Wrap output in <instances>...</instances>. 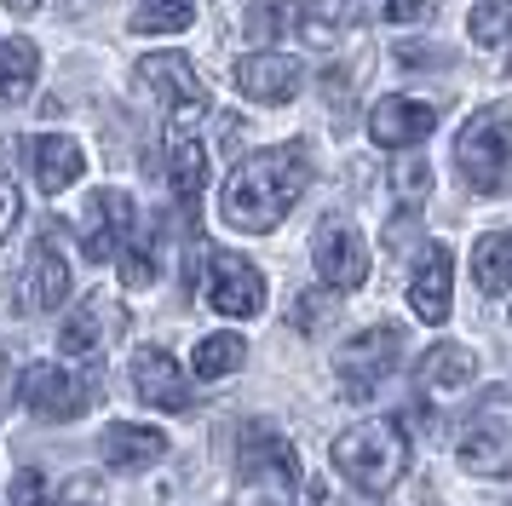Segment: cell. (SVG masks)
<instances>
[{
	"label": "cell",
	"instance_id": "1",
	"mask_svg": "<svg viewBox=\"0 0 512 506\" xmlns=\"http://www.w3.org/2000/svg\"><path fill=\"white\" fill-rule=\"evenodd\" d=\"M305 190H311V156L300 144H277V150L236 161L225 190H219V213L242 236H265L288 219V207L300 202Z\"/></svg>",
	"mask_w": 512,
	"mask_h": 506
},
{
	"label": "cell",
	"instance_id": "2",
	"mask_svg": "<svg viewBox=\"0 0 512 506\" xmlns=\"http://www.w3.org/2000/svg\"><path fill=\"white\" fill-rule=\"evenodd\" d=\"M334 472L351 483V489H363V495H386L397 478H403V466H409V432L397 426V420H363V426H351V432L334 437Z\"/></svg>",
	"mask_w": 512,
	"mask_h": 506
},
{
	"label": "cell",
	"instance_id": "3",
	"mask_svg": "<svg viewBox=\"0 0 512 506\" xmlns=\"http://www.w3.org/2000/svg\"><path fill=\"white\" fill-rule=\"evenodd\" d=\"M455 161H461V179L478 196H507L512 190V98L466 115V127L455 133Z\"/></svg>",
	"mask_w": 512,
	"mask_h": 506
},
{
	"label": "cell",
	"instance_id": "4",
	"mask_svg": "<svg viewBox=\"0 0 512 506\" xmlns=\"http://www.w3.org/2000/svg\"><path fill=\"white\" fill-rule=\"evenodd\" d=\"M397 357H403V334H397L392 322H374V328L351 334V340L334 351V380H340L346 397L363 403V397L380 391V380L397 368Z\"/></svg>",
	"mask_w": 512,
	"mask_h": 506
},
{
	"label": "cell",
	"instance_id": "5",
	"mask_svg": "<svg viewBox=\"0 0 512 506\" xmlns=\"http://www.w3.org/2000/svg\"><path fill=\"white\" fill-rule=\"evenodd\" d=\"M139 81H144V92L173 115V127L208 115V104H213L208 87H202V75H196V64H190L185 52H150V58L139 64Z\"/></svg>",
	"mask_w": 512,
	"mask_h": 506
},
{
	"label": "cell",
	"instance_id": "6",
	"mask_svg": "<svg viewBox=\"0 0 512 506\" xmlns=\"http://www.w3.org/2000/svg\"><path fill=\"white\" fill-rule=\"evenodd\" d=\"M311 265H317V276L334 294H351V288L369 282V242L346 219H323L317 236H311Z\"/></svg>",
	"mask_w": 512,
	"mask_h": 506
},
{
	"label": "cell",
	"instance_id": "7",
	"mask_svg": "<svg viewBox=\"0 0 512 506\" xmlns=\"http://www.w3.org/2000/svg\"><path fill=\"white\" fill-rule=\"evenodd\" d=\"M208 305L219 317H236L248 322L265 311V276H259L254 259L242 253H213L208 259Z\"/></svg>",
	"mask_w": 512,
	"mask_h": 506
},
{
	"label": "cell",
	"instance_id": "8",
	"mask_svg": "<svg viewBox=\"0 0 512 506\" xmlns=\"http://www.w3.org/2000/svg\"><path fill=\"white\" fill-rule=\"evenodd\" d=\"M18 403L41 420H75L87 409V386H81V374L58 363H29L24 380H18Z\"/></svg>",
	"mask_w": 512,
	"mask_h": 506
},
{
	"label": "cell",
	"instance_id": "9",
	"mask_svg": "<svg viewBox=\"0 0 512 506\" xmlns=\"http://www.w3.org/2000/svg\"><path fill=\"white\" fill-rule=\"evenodd\" d=\"M127 230H133V196L127 190H98L87 202V213H81V253L93 265H104V259L121 253Z\"/></svg>",
	"mask_w": 512,
	"mask_h": 506
},
{
	"label": "cell",
	"instance_id": "10",
	"mask_svg": "<svg viewBox=\"0 0 512 506\" xmlns=\"http://www.w3.org/2000/svg\"><path fill=\"white\" fill-rule=\"evenodd\" d=\"M438 127V110L426 98H380L369 110V138L380 150H415Z\"/></svg>",
	"mask_w": 512,
	"mask_h": 506
},
{
	"label": "cell",
	"instance_id": "11",
	"mask_svg": "<svg viewBox=\"0 0 512 506\" xmlns=\"http://www.w3.org/2000/svg\"><path fill=\"white\" fill-rule=\"evenodd\" d=\"M300 81H305V69L294 52H248L236 64V92L254 98V104H288L300 92Z\"/></svg>",
	"mask_w": 512,
	"mask_h": 506
},
{
	"label": "cell",
	"instance_id": "12",
	"mask_svg": "<svg viewBox=\"0 0 512 506\" xmlns=\"http://www.w3.org/2000/svg\"><path fill=\"white\" fill-rule=\"evenodd\" d=\"M133 391H139L150 409H167V414L190 409V374L167 357L162 345H144V351H133Z\"/></svg>",
	"mask_w": 512,
	"mask_h": 506
},
{
	"label": "cell",
	"instance_id": "13",
	"mask_svg": "<svg viewBox=\"0 0 512 506\" xmlns=\"http://www.w3.org/2000/svg\"><path fill=\"white\" fill-rule=\"evenodd\" d=\"M449 299H455V259H449L443 242H432L420 253L415 276H409V311L438 328V322H449Z\"/></svg>",
	"mask_w": 512,
	"mask_h": 506
},
{
	"label": "cell",
	"instance_id": "14",
	"mask_svg": "<svg viewBox=\"0 0 512 506\" xmlns=\"http://www.w3.org/2000/svg\"><path fill=\"white\" fill-rule=\"evenodd\" d=\"M29 305L35 311H58L64 299H70V259H64V242H58V230L41 225V236H35V248H29Z\"/></svg>",
	"mask_w": 512,
	"mask_h": 506
},
{
	"label": "cell",
	"instance_id": "15",
	"mask_svg": "<svg viewBox=\"0 0 512 506\" xmlns=\"http://www.w3.org/2000/svg\"><path fill=\"white\" fill-rule=\"evenodd\" d=\"M420 380V397H432V403H455V397H466L472 391V380H478V357L466 351V345H432L426 357H420L415 368Z\"/></svg>",
	"mask_w": 512,
	"mask_h": 506
},
{
	"label": "cell",
	"instance_id": "16",
	"mask_svg": "<svg viewBox=\"0 0 512 506\" xmlns=\"http://www.w3.org/2000/svg\"><path fill=\"white\" fill-rule=\"evenodd\" d=\"M242 478H271V483H288L300 478V455H294V443L271 426H248L242 437Z\"/></svg>",
	"mask_w": 512,
	"mask_h": 506
},
{
	"label": "cell",
	"instance_id": "17",
	"mask_svg": "<svg viewBox=\"0 0 512 506\" xmlns=\"http://www.w3.org/2000/svg\"><path fill=\"white\" fill-rule=\"evenodd\" d=\"M461 466L466 472H478V478H495V472H507L512 466V426L501 420V414H484V420L466 426Z\"/></svg>",
	"mask_w": 512,
	"mask_h": 506
},
{
	"label": "cell",
	"instance_id": "18",
	"mask_svg": "<svg viewBox=\"0 0 512 506\" xmlns=\"http://www.w3.org/2000/svg\"><path fill=\"white\" fill-rule=\"evenodd\" d=\"M167 184H173V202L179 207L202 202V184H208V150L190 138V127H167Z\"/></svg>",
	"mask_w": 512,
	"mask_h": 506
},
{
	"label": "cell",
	"instance_id": "19",
	"mask_svg": "<svg viewBox=\"0 0 512 506\" xmlns=\"http://www.w3.org/2000/svg\"><path fill=\"white\" fill-rule=\"evenodd\" d=\"M29 161H35V184L47 190V196H58V190H70L81 173H87V156H81V144H75L70 133H47L29 144Z\"/></svg>",
	"mask_w": 512,
	"mask_h": 506
},
{
	"label": "cell",
	"instance_id": "20",
	"mask_svg": "<svg viewBox=\"0 0 512 506\" xmlns=\"http://www.w3.org/2000/svg\"><path fill=\"white\" fill-rule=\"evenodd\" d=\"M104 460L110 466H121V472H139V466H150V460L167 455V437L156 432V426H139V420H116V426H104Z\"/></svg>",
	"mask_w": 512,
	"mask_h": 506
},
{
	"label": "cell",
	"instance_id": "21",
	"mask_svg": "<svg viewBox=\"0 0 512 506\" xmlns=\"http://www.w3.org/2000/svg\"><path fill=\"white\" fill-rule=\"evenodd\" d=\"M472 282H478V294L501 299L512 288V236L507 230H489L484 242L472 248Z\"/></svg>",
	"mask_w": 512,
	"mask_h": 506
},
{
	"label": "cell",
	"instance_id": "22",
	"mask_svg": "<svg viewBox=\"0 0 512 506\" xmlns=\"http://www.w3.org/2000/svg\"><path fill=\"white\" fill-rule=\"evenodd\" d=\"M35 75H41L35 41H24V35L0 41V98H6V104H24L29 92H35Z\"/></svg>",
	"mask_w": 512,
	"mask_h": 506
},
{
	"label": "cell",
	"instance_id": "23",
	"mask_svg": "<svg viewBox=\"0 0 512 506\" xmlns=\"http://www.w3.org/2000/svg\"><path fill=\"white\" fill-rule=\"evenodd\" d=\"M104 311H110L104 299H87L81 311H70L64 328H58V351H64V357H98V351H104V334H110V328H104Z\"/></svg>",
	"mask_w": 512,
	"mask_h": 506
},
{
	"label": "cell",
	"instance_id": "24",
	"mask_svg": "<svg viewBox=\"0 0 512 506\" xmlns=\"http://www.w3.org/2000/svg\"><path fill=\"white\" fill-rule=\"evenodd\" d=\"M242 357H248L242 334H208V340H196L190 374H196V380H231L236 368H242Z\"/></svg>",
	"mask_w": 512,
	"mask_h": 506
},
{
	"label": "cell",
	"instance_id": "25",
	"mask_svg": "<svg viewBox=\"0 0 512 506\" xmlns=\"http://www.w3.org/2000/svg\"><path fill=\"white\" fill-rule=\"evenodd\" d=\"M346 23H351V0H300V12H294V29L311 46H328Z\"/></svg>",
	"mask_w": 512,
	"mask_h": 506
},
{
	"label": "cell",
	"instance_id": "26",
	"mask_svg": "<svg viewBox=\"0 0 512 506\" xmlns=\"http://www.w3.org/2000/svg\"><path fill=\"white\" fill-rule=\"evenodd\" d=\"M121 282H127V288H150V282H156V271H162V265H156V236H150V230H127V242H121Z\"/></svg>",
	"mask_w": 512,
	"mask_h": 506
},
{
	"label": "cell",
	"instance_id": "27",
	"mask_svg": "<svg viewBox=\"0 0 512 506\" xmlns=\"http://www.w3.org/2000/svg\"><path fill=\"white\" fill-rule=\"evenodd\" d=\"M196 18V0H144L133 12V35H179Z\"/></svg>",
	"mask_w": 512,
	"mask_h": 506
},
{
	"label": "cell",
	"instance_id": "28",
	"mask_svg": "<svg viewBox=\"0 0 512 506\" xmlns=\"http://www.w3.org/2000/svg\"><path fill=\"white\" fill-rule=\"evenodd\" d=\"M466 35H472L478 46L512 41V0H478V6L466 12Z\"/></svg>",
	"mask_w": 512,
	"mask_h": 506
},
{
	"label": "cell",
	"instance_id": "29",
	"mask_svg": "<svg viewBox=\"0 0 512 506\" xmlns=\"http://www.w3.org/2000/svg\"><path fill=\"white\" fill-rule=\"evenodd\" d=\"M300 12V0H248L242 6V35L248 41H265V35H282Z\"/></svg>",
	"mask_w": 512,
	"mask_h": 506
},
{
	"label": "cell",
	"instance_id": "30",
	"mask_svg": "<svg viewBox=\"0 0 512 506\" xmlns=\"http://www.w3.org/2000/svg\"><path fill=\"white\" fill-rule=\"evenodd\" d=\"M392 190L403 196V202L415 207L432 196V167H426V156H409V161H397V173H392Z\"/></svg>",
	"mask_w": 512,
	"mask_h": 506
},
{
	"label": "cell",
	"instance_id": "31",
	"mask_svg": "<svg viewBox=\"0 0 512 506\" xmlns=\"http://www.w3.org/2000/svg\"><path fill=\"white\" fill-rule=\"evenodd\" d=\"M6 506H47V478H41L35 466H18V472H12V495H6Z\"/></svg>",
	"mask_w": 512,
	"mask_h": 506
},
{
	"label": "cell",
	"instance_id": "32",
	"mask_svg": "<svg viewBox=\"0 0 512 506\" xmlns=\"http://www.w3.org/2000/svg\"><path fill=\"white\" fill-rule=\"evenodd\" d=\"M18 213H24V196H18V184H12V179H0V242L12 236Z\"/></svg>",
	"mask_w": 512,
	"mask_h": 506
},
{
	"label": "cell",
	"instance_id": "33",
	"mask_svg": "<svg viewBox=\"0 0 512 506\" xmlns=\"http://www.w3.org/2000/svg\"><path fill=\"white\" fill-rule=\"evenodd\" d=\"M380 12L392 23H415L420 12H426V0H380Z\"/></svg>",
	"mask_w": 512,
	"mask_h": 506
},
{
	"label": "cell",
	"instance_id": "34",
	"mask_svg": "<svg viewBox=\"0 0 512 506\" xmlns=\"http://www.w3.org/2000/svg\"><path fill=\"white\" fill-rule=\"evenodd\" d=\"M58 506H98V501H93V489H87V483H75L70 495H58Z\"/></svg>",
	"mask_w": 512,
	"mask_h": 506
},
{
	"label": "cell",
	"instance_id": "35",
	"mask_svg": "<svg viewBox=\"0 0 512 506\" xmlns=\"http://www.w3.org/2000/svg\"><path fill=\"white\" fill-rule=\"evenodd\" d=\"M6 6H12V12H18V18H29V12H35V6H41V0H6Z\"/></svg>",
	"mask_w": 512,
	"mask_h": 506
}]
</instances>
